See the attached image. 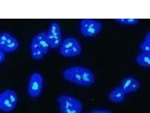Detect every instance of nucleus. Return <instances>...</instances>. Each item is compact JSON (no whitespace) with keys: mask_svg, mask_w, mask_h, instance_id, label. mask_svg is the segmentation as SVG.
<instances>
[{"mask_svg":"<svg viewBox=\"0 0 150 113\" xmlns=\"http://www.w3.org/2000/svg\"><path fill=\"white\" fill-rule=\"evenodd\" d=\"M62 77L69 83L82 87H90L94 84L95 74L88 69L81 66L68 67L62 72Z\"/></svg>","mask_w":150,"mask_h":113,"instance_id":"obj_1","label":"nucleus"},{"mask_svg":"<svg viewBox=\"0 0 150 113\" xmlns=\"http://www.w3.org/2000/svg\"><path fill=\"white\" fill-rule=\"evenodd\" d=\"M50 45L46 31L34 36L30 44V56L35 60H41L50 52Z\"/></svg>","mask_w":150,"mask_h":113,"instance_id":"obj_2","label":"nucleus"},{"mask_svg":"<svg viewBox=\"0 0 150 113\" xmlns=\"http://www.w3.org/2000/svg\"><path fill=\"white\" fill-rule=\"evenodd\" d=\"M60 113H82L83 106L82 102L74 97L62 94L57 99Z\"/></svg>","mask_w":150,"mask_h":113,"instance_id":"obj_3","label":"nucleus"},{"mask_svg":"<svg viewBox=\"0 0 150 113\" xmlns=\"http://www.w3.org/2000/svg\"><path fill=\"white\" fill-rule=\"evenodd\" d=\"M59 51L62 56L64 57H75L82 53V45L74 37H67L63 39L59 47Z\"/></svg>","mask_w":150,"mask_h":113,"instance_id":"obj_4","label":"nucleus"},{"mask_svg":"<svg viewBox=\"0 0 150 113\" xmlns=\"http://www.w3.org/2000/svg\"><path fill=\"white\" fill-rule=\"evenodd\" d=\"M18 102V96L14 90L5 89L0 94V109L4 113L13 112Z\"/></svg>","mask_w":150,"mask_h":113,"instance_id":"obj_5","label":"nucleus"},{"mask_svg":"<svg viewBox=\"0 0 150 113\" xmlns=\"http://www.w3.org/2000/svg\"><path fill=\"white\" fill-rule=\"evenodd\" d=\"M43 86V78L40 72L32 73L29 79L27 92L29 96L32 99H36L40 96Z\"/></svg>","mask_w":150,"mask_h":113,"instance_id":"obj_6","label":"nucleus"},{"mask_svg":"<svg viewBox=\"0 0 150 113\" xmlns=\"http://www.w3.org/2000/svg\"><path fill=\"white\" fill-rule=\"evenodd\" d=\"M103 24L101 21L92 19H84L80 23L79 31L82 35L86 37H94L102 30Z\"/></svg>","mask_w":150,"mask_h":113,"instance_id":"obj_7","label":"nucleus"},{"mask_svg":"<svg viewBox=\"0 0 150 113\" xmlns=\"http://www.w3.org/2000/svg\"><path fill=\"white\" fill-rule=\"evenodd\" d=\"M46 32L51 49L59 48L63 40L62 29L59 23L57 21L51 22Z\"/></svg>","mask_w":150,"mask_h":113,"instance_id":"obj_8","label":"nucleus"},{"mask_svg":"<svg viewBox=\"0 0 150 113\" xmlns=\"http://www.w3.org/2000/svg\"><path fill=\"white\" fill-rule=\"evenodd\" d=\"M20 46L19 41L11 34L4 32L0 34V50L5 53L16 51Z\"/></svg>","mask_w":150,"mask_h":113,"instance_id":"obj_9","label":"nucleus"},{"mask_svg":"<svg viewBox=\"0 0 150 113\" xmlns=\"http://www.w3.org/2000/svg\"><path fill=\"white\" fill-rule=\"evenodd\" d=\"M127 94L136 92L141 87V83L134 77L129 76L123 79L120 85Z\"/></svg>","mask_w":150,"mask_h":113,"instance_id":"obj_10","label":"nucleus"},{"mask_svg":"<svg viewBox=\"0 0 150 113\" xmlns=\"http://www.w3.org/2000/svg\"><path fill=\"white\" fill-rule=\"evenodd\" d=\"M127 94L120 87V86L116 87L112 89L109 94V99L114 103H120L125 99Z\"/></svg>","mask_w":150,"mask_h":113,"instance_id":"obj_11","label":"nucleus"},{"mask_svg":"<svg viewBox=\"0 0 150 113\" xmlns=\"http://www.w3.org/2000/svg\"><path fill=\"white\" fill-rule=\"evenodd\" d=\"M138 64L144 67H150V51H141L136 58Z\"/></svg>","mask_w":150,"mask_h":113,"instance_id":"obj_12","label":"nucleus"},{"mask_svg":"<svg viewBox=\"0 0 150 113\" xmlns=\"http://www.w3.org/2000/svg\"><path fill=\"white\" fill-rule=\"evenodd\" d=\"M115 21L127 26H135L139 23V20L138 19H115Z\"/></svg>","mask_w":150,"mask_h":113,"instance_id":"obj_13","label":"nucleus"},{"mask_svg":"<svg viewBox=\"0 0 150 113\" xmlns=\"http://www.w3.org/2000/svg\"><path fill=\"white\" fill-rule=\"evenodd\" d=\"M139 49L141 50V51H150V44L145 40H143V41L140 44Z\"/></svg>","mask_w":150,"mask_h":113,"instance_id":"obj_14","label":"nucleus"},{"mask_svg":"<svg viewBox=\"0 0 150 113\" xmlns=\"http://www.w3.org/2000/svg\"><path fill=\"white\" fill-rule=\"evenodd\" d=\"M87 113H113L111 111L107 109H97L92 110Z\"/></svg>","mask_w":150,"mask_h":113,"instance_id":"obj_15","label":"nucleus"},{"mask_svg":"<svg viewBox=\"0 0 150 113\" xmlns=\"http://www.w3.org/2000/svg\"><path fill=\"white\" fill-rule=\"evenodd\" d=\"M5 53L0 50V64H3L5 61Z\"/></svg>","mask_w":150,"mask_h":113,"instance_id":"obj_16","label":"nucleus"},{"mask_svg":"<svg viewBox=\"0 0 150 113\" xmlns=\"http://www.w3.org/2000/svg\"><path fill=\"white\" fill-rule=\"evenodd\" d=\"M144 40H145L146 41L149 43L150 44V31H149L145 36V37H144Z\"/></svg>","mask_w":150,"mask_h":113,"instance_id":"obj_17","label":"nucleus"}]
</instances>
